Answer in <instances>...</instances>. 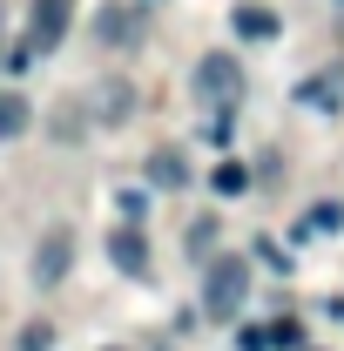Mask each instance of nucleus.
Listing matches in <instances>:
<instances>
[{
    "instance_id": "nucleus-1",
    "label": "nucleus",
    "mask_w": 344,
    "mask_h": 351,
    "mask_svg": "<svg viewBox=\"0 0 344 351\" xmlns=\"http://www.w3.org/2000/svg\"><path fill=\"white\" fill-rule=\"evenodd\" d=\"M68 21H75V0H34V7H27V34H21L14 54H7V68L47 61V54L61 47V34H68Z\"/></svg>"
},
{
    "instance_id": "nucleus-2",
    "label": "nucleus",
    "mask_w": 344,
    "mask_h": 351,
    "mask_svg": "<svg viewBox=\"0 0 344 351\" xmlns=\"http://www.w3.org/2000/svg\"><path fill=\"white\" fill-rule=\"evenodd\" d=\"M189 95H196V108H210L216 122H230V108L243 101V68H236V54H203L196 75H189Z\"/></svg>"
},
{
    "instance_id": "nucleus-3",
    "label": "nucleus",
    "mask_w": 344,
    "mask_h": 351,
    "mask_svg": "<svg viewBox=\"0 0 344 351\" xmlns=\"http://www.w3.org/2000/svg\"><path fill=\"white\" fill-rule=\"evenodd\" d=\"M243 298H250V257H216L210 277H203V317L230 324L243 311Z\"/></svg>"
},
{
    "instance_id": "nucleus-4",
    "label": "nucleus",
    "mask_w": 344,
    "mask_h": 351,
    "mask_svg": "<svg viewBox=\"0 0 344 351\" xmlns=\"http://www.w3.org/2000/svg\"><path fill=\"white\" fill-rule=\"evenodd\" d=\"M68 263H75V230H47L41 237V250H34V284H61L68 277Z\"/></svg>"
},
{
    "instance_id": "nucleus-5",
    "label": "nucleus",
    "mask_w": 344,
    "mask_h": 351,
    "mask_svg": "<svg viewBox=\"0 0 344 351\" xmlns=\"http://www.w3.org/2000/svg\"><path fill=\"white\" fill-rule=\"evenodd\" d=\"M108 257H115L122 277H142V270H149V243H142L135 230H115V237H108Z\"/></svg>"
},
{
    "instance_id": "nucleus-6",
    "label": "nucleus",
    "mask_w": 344,
    "mask_h": 351,
    "mask_svg": "<svg viewBox=\"0 0 344 351\" xmlns=\"http://www.w3.org/2000/svg\"><path fill=\"white\" fill-rule=\"evenodd\" d=\"M236 34H243V41H270V34H277V14H270V7H236Z\"/></svg>"
},
{
    "instance_id": "nucleus-7",
    "label": "nucleus",
    "mask_w": 344,
    "mask_h": 351,
    "mask_svg": "<svg viewBox=\"0 0 344 351\" xmlns=\"http://www.w3.org/2000/svg\"><path fill=\"white\" fill-rule=\"evenodd\" d=\"M21 129H27V101L21 95H0V142H14Z\"/></svg>"
},
{
    "instance_id": "nucleus-8",
    "label": "nucleus",
    "mask_w": 344,
    "mask_h": 351,
    "mask_svg": "<svg viewBox=\"0 0 344 351\" xmlns=\"http://www.w3.org/2000/svg\"><path fill=\"white\" fill-rule=\"evenodd\" d=\"M243 189H250V169L243 162H223L216 169V196H243Z\"/></svg>"
},
{
    "instance_id": "nucleus-9",
    "label": "nucleus",
    "mask_w": 344,
    "mask_h": 351,
    "mask_svg": "<svg viewBox=\"0 0 344 351\" xmlns=\"http://www.w3.org/2000/svg\"><path fill=\"white\" fill-rule=\"evenodd\" d=\"M156 182H162V189H175V182H182V156H175V149H162V156H156Z\"/></svg>"
},
{
    "instance_id": "nucleus-10",
    "label": "nucleus",
    "mask_w": 344,
    "mask_h": 351,
    "mask_svg": "<svg viewBox=\"0 0 344 351\" xmlns=\"http://www.w3.org/2000/svg\"><path fill=\"white\" fill-rule=\"evenodd\" d=\"M101 34H108V41H129V34H135V21L122 14V7H108V14H101Z\"/></svg>"
},
{
    "instance_id": "nucleus-11",
    "label": "nucleus",
    "mask_w": 344,
    "mask_h": 351,
    "mask_svg": "<svg viewBox=\"0 0 344 351\" xmlns=\"http://www.w3.org/2000/svg\"><path fill=\"white\" fill-rule=\"evenodd\" d=\"M338 223H344L338 203H317V210H310V230H338Z\"/></svg>"
},
{
    "instance_id": "nucleus-12",
    "label": "nucleus",
    "mask_w": 344,
    "mask_h": 351,
    "mask_svg": "<svg viewBox=\"0 0 344 351\" xmlns=\"http://www.w3.org/2000/svg\"><path fill=\"white\" fill-rule=\"evenodd\" d=\"M54 345V331H47V324H27V331H21V351H47Z\"/></svg>"
},
{
    "instance_id": "nucleus-13",
    "label": "nucleus",
    "mask_w": 344,
    "mask_h": 351,
    "mask_svg": "<svg viewBox=\"0 0 344 351\" xmlns=\"http://www.w3.org/2000/svg\"><path fill=\"white\" fill-rule=\"evenodd\" d=\"M210 243H216V223H210V217L189 223V250H210Z\"/></svg>"
},
{
    "instance_id": "nucleus-14",
    "label": "nucleus",
    "mask_w": 344,
    "mask_h": 351,
    "mask_svg": "<svg viewBox=\"0 0 344 351\" xmlns=\"http://www.w3.org/2000/svg\"><path fill=\"white\" fill-rule=\"evenodd\" d=\"M270 345H277L270 331H236V351H270Z\"/></svg>"
},
{
    "instance_id": "nucleus-15",
    "label": "nucleus",
    "mask_w": 344,
    "mask_h": 351,
    "mask_svg": "<svg viewBox=\"0 0 344 351\" xmlns=\"http://www.w3.org/2000/svg\"><path fill=\"white\" fill-rule=\"evenodd\" d=\"M0 61H7V54H0Z\"/></svg>"
}]
</instances>
